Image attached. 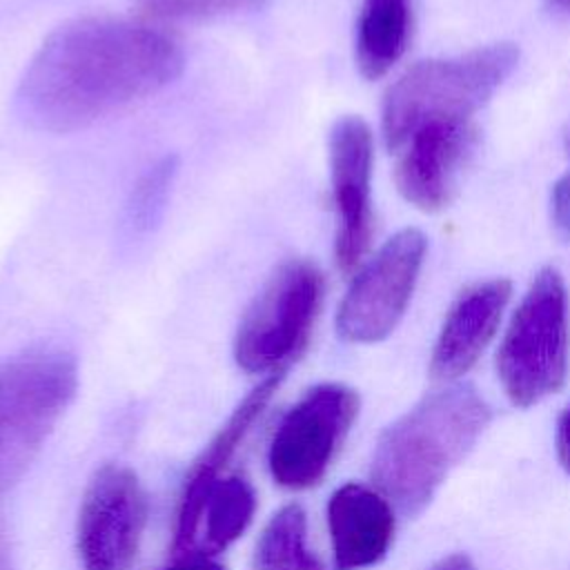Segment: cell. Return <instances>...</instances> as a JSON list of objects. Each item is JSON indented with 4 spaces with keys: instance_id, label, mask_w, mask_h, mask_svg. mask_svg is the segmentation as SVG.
Instances as JSON below:
<instances>
[{
    "instance_id": "obj_1",
    "label": "cell",
    "mask_w": 570,
    "mask_h": 570,
    "mask_svg": "<svg viewBox=\"0 0 570 570\" xmlns=\"http://www.w3.org/2000/svg\"><path fill=\"white\" fill-rule=\"evenodd\" d=\"M180 45L160 27L120 16H80L56 27L16 89V114L38 131L69 134L174 82Z\"/></svg>"
},
{
    "instance_id": "obj_2",
    "label": "cell",
    "mask_w": 570,
    "mask_h": 570,
    "mask_svg": "<svg viewBox=\"0 0 570 570\" xmlns=\"http://www.w3.org/2000/svg\"><path fill=\"white\" fill-rule=\"evenodd\" d=\"M490 405L472 385L423 396L381 434L372 456L374 488L403 514H419L450 470L490 423Z\"/></svg>"
},
{
    "instance_id": "obj_3",
    "label": "cell",
    "mask_w": 570,
    "mask_h": 570,
    "mask_svg": "<svg viewBox=\"0 0 570 570\" xmlns=\"http://www.w3.org/2000/svg\"><path fill=\"white\" fill-rule=\"evenodd\" d=\"M519 62V47L494 42L450 58H430L405 69L385 91L383 140L399 151L430 122L472 120V114L503 85Z\"/></svg>"
},
{
    "instance_id": "obj_4",
    "label": "cell",
    "mask_w": 570,
    "mask_h": 570,
    "mask_svg": "<svg viewBox=\"0 0 570 570\" xmlns=\"http://www.w3.org/2000/svg\"><path fill=\"white\" fill-rule=\"evenodd\" d=\"M570 367L568 289L554 267H543L530 283L497 354L505 396L530 407L559 392Z\"/></svg>"
},
{
    "instance_id": "obj_5",
    "label": "cell",
    "mask_w": 570,
    "mask_h": 570,
    "mask_svg": "<svg viewBox=\"0 0 570 570\" xmlns=\"http://www.w3.org/2000/svg\"><path fill=\"white\" fill-rule=\"evenodd\" d=\"M76 387V358L60 345L27 347L0 370V492L24 472Z\"/></svg>"
},
{
    "instance_id": "obj_6",
    "label": "cell",
    "mask_w": 570,
    "mask_h": 570,
    "mask_svg": "<svg viewBox=\"0 0 570 570\" xmlns=\"http://www.w3.org/2000/svg\"><path fill=\"white\" fill-rule=\"evenodd\" d=\"M325 276L305 258L283 261L243 314L234 358L252 374L287 370L307 347L323 307Z\"/></svg>"
},
{
    "instance_id": "obj_7",
    "label": "cell",
    "mask_w": 570,
    "mask_h": 570,
    "mask_svg": "<svg viewBox=\"0 0 570 570\" xmlns=\"http://www.w3.org/2000/svg\"><path fill=\"white\" fill-rule=\"evenodd\" d=\"M361 399L343 383L307 390L283 416L269 443L272 479L287 490H307L325 476L358 416Z\"/></svg>"
},
{
    "instance_id": "obj_8",
    "label": "cell",
    "mask_w": 570,
    "mask_h": 570,
    "mask_svg": "<svg viewBox=\"0 0 570 570\" xmlns=\"http://www.w3.org/2000/svg\"><path fill=\"white\" fill-rule=\"evenodd\" d=\"M425 249V236L416 227H405L358 267L336 312L341 338L376 343L392 334L416 287Z\"/></svg>"
},
{
    "instance_id": "obj_9",
    "label": "cell",
    "mask_w": 570,
    "mask_h": 570,
    "mask_svg": "<svg viewBox=\"0 0 570 570\" xmlns=\"http://www.w3.org/2000/svg\"><path fill=\"white\" fill-rule=\"evenodd\" d=\"M147 525V494L134 470L100 465L89 479L76 528L80 570H129Z\"/></svg>"
},
{
    "instance_id": "obj_10",
    "label": "cell",
    "mask_w": 570,
    "mask_h": 570,
    "mask_svg": "<svg viewBox=\"0 0 570 570\" xmlns=\"http://www.w3.org/2000/svg\"><path fill=\"white\" fill-rule=\"evenodd\" d=\"M374 138L358 116H343L330 129V180L336 212L334 258L341 272L363 263L374 234L372 214Z\"/></svg>"
},
{
    "instance_id": "obj_11",
    "label": "cell",
    "mask_w": 570,
    "mask_h": 570,
    "mask_svg": "<svg viewBox=\"0 0 570 570\" xmlns=\"http://www.w3.org/2000/svg\"><path fill=\"white\" fill-rule=\"evenodd\" d=\"M476 145L472 120H441L414 131L401 147L394 183L399 194L423 212L448 207L456 176Z\"/></svg>"
},
{
    "instance_id": "obj_12",
    "label": "cell",
    "mask_w": 570,
    "mask_h": 570,
    "mask_svg": "<svg viewBox=\"0 0 570 570\" xmlns=\"http://www.w3.org/2000/svg\"><path fill=\"white\" fill-rule=\"evenodd\" d=\"M510 294L508 278H490L468 285L454 298L430 354L432 381L452 383L472 370L494 338Z\"/></svg>"
},
{
    "instance_id": "obj_13",
    "label": "cell",
    "mask_w": 570,
    "mask_h": 570,
    "mask_svg": "<svg viewBox=\"0 0 570 570\" xmlns=\"http://www.w3.org/2000/svg\"><path fill=\"white\" fill-rule=\"evenodd\" d=\"M285 372L287 370L267 374L238 403V407L232 412L227 423L218 430V434L212 439L207 450L194 461V465H191V470L185 479V488H183V494H180V501H178V512H176L174 541H171V550H174L176 559L191 557L194 541H196V530H198V519H200V510H203L207 492L212 490V485L218 479H223L220 472L225 470V465L229 463V459L234 456L236 448L243 443V439L247 436V432L252 430L256 419L267 407V403L274 396V392L278 390Z\"/></svg>"
},
{
    "instance_id": "obj_14",
    "label": "cell",
    "mask_w": 570,
    "mask_h": 570,
    "mask_svg": "<svg viewBox=\"0 0 570 570\" xmlns=\"http://www.w3.org/2000/svg\"><path fill=\"white\" fill-rule=\"evenodd\" d=\"M327 528L338 570H363L385 559L394 539L392 503L363 483L341 485L327 503Z\"/></svg>"
},
{
    "instance_id": "obj_15",
    "label": "cell",
    "mask_w": 570,
    "mask_h": 570,
    "mask_svg": "<svg viewBox=\"0 0 570 570\" xmlns=\"http://www.w3.org/2000/svg\"><path fill=\"white\" fill-rule=\"evenodd\" d=\"M412 38V0H363L356 20L354 56L363 78L385 76Z\"/></svg>"
},
{
    "instance_id": "obj_16",
    "label": "cell",
    "mask_w": 570,
    "mask_h": 570,
    "mask_svg": "<svg viewBox=\"0 0 570 570\" xmlns=\"http://www.w3.org/2000/svg\"><path fill=\"white\" fill-rule=\"evenodd\" d=\"M256 512L254 485L238 474L218 479L205 497L191 557H209L229 548Z\"/></svg>"
},
{
    "instance_id": "obj_17",
    "label": "cell",
    "mask_w": 570,
    "mask_h": 570,
    "mask_svg": "<svg viewBox=\"0 0 570 570\" xmlns=\"http://www.w3.org/2000/svg\"><path fill=\"white\" fill-rule=\"evenodd\" d=\"M252 570H327L307 546V517L298 503L283 505L263 528Z\"/></svg>"
},
{
    "instance_id": "obj_18",
    "label": "cell",
    "mask_w": 570,
    "mask_h": 570,
    "mask_svg": "<svg viewBox=\"0 0 570 570\" xmlns=\"http://www.w3.org/2000/svg\"><path fill=\"white\" fill-rule=\"evenodd\" d=\"M176 169V158L165 156L138 178L125 207V227L129 234H145L160 220Z\"/></svg>"
},
{
    "instance_id": "obj_19",
    "label": "cell",
    "mask_w": 570,
    "mask_h": 570,
    "mask_svg": "<svg viewBox=\"0 0 570 570\" xmlns=\"http://www.w3.org/2000/svg\"><path fill=\"white\" fill-rule=\"evenodd\" d=\"M269 0H138L145 16L156 20H196L261 7Z\"/></svg>"
},
{
    "instance_id": "obj_20",
    "label": "cell",
    "mask_w": 570,
    "mask_h": 570,
    "mask_svg": "<svg viewBox=\"0 0 570 570\" xmlns=\"http://www.w3.org/2000/svg\"><path fill=\"white\" fill-rule=\"evenodd\" d=\"M570 154V142H568ZM550 220L561 240H570V165L568 171L552 185L550 191Z\"/></svg>"
},
{
    "instance_id": "obj_21",
    "label": "cell",
    "mask_w": 570,
    "mask_h": 570,
    "mask_svg": "<svg viewBox=\"0 0 570 570\" xmlns=\"http://www.w3.org/2000/svg\"><path fill=\"white\" fill-rule=\"evenodd\" d=\"M557 456L566 474L570 476V403L561 412L559 423H557Z\"/></svg>"
},
{
    "instance_id": "obj_22",
    "label": "cell",
    "mask_w": 570,
    "mask_h": 570,
    "mask_svg": "<svg viewBox=\"0 0 570 570\" xmlns=\"http://www.w3.org/2000/svg\"><path fill=\"white\" fill-rule=\"evenodd\" d=\"M430 570H479V568L474 566V561L468 554L456 552V554H448V557L439 559Z\"/></svg>"
},
{
    "instance_id": "obj_23",
    "label": "cell",
    "mask_w": 570,
    "mask_h": 570,
    "mask_svg": "<svg viewBox=\"0 0 570 570\" xmlns=\"http://www.w3.org/2000/svg\"><path fill=\"white\" fill-rule=\"evenodd\" d=\"M165 570H223V568L218 563L209 561L207 557H185Z\"/></svg>"
},
{
    "instance_id": "obj_24",
    "label": "cell",
    "mask_w": 570,
    "mask_h": 570,
    "mask_svg": "<svg viewBox=\"0 0 570 570\" xmlns=\"http://www.w3.org/2000/svg\"><path fill=\"white\" fill-rule=\"evenodd\" d=\"M0 570H13L11 568V559H9V548H7L4 530H2V519H0Z\"/></svg>"
},
{
    "instance_id": "obj_25",
    "label": "cell",
    "mask_w": 570,
    "mask_h": 570,
    "mask_svg": "<svg viewBox=\"0 0 570 570\" xmlns=\"http://www.w3.org/2000/svg\"><path fill=\"white\" fill-rule=\"evenodd\" d=\"M554 4H559L563 9H570V0H554Z\"/></svg>"
}]
</instances>
